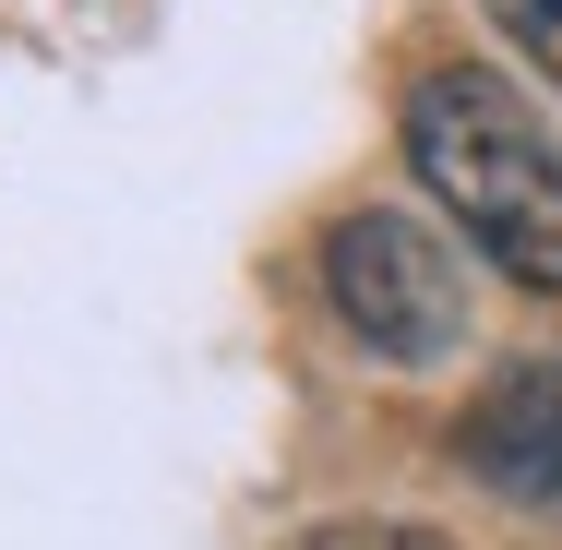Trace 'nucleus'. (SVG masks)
I'll return each instance as SVG.
<instances>
[{"instance_id": "5", "label": "nucleus", "mask_w": 562, "mask_h": 550, "mask_svg": "<svg viewBox=\"0 0 562 550\" xmlns=\"http://www.w3.org/2000/svg\"><path fill=\"white\" fill-rule=\"evenodd\" d=\"M479 12H491V24H503V36H515V48L562 85V0H479Z\"/></svg>"}, {"instance_id": "1", "label": "nucleus", "mask_w": 562, "mask_h": 550, "mask_svg": "<svg viewBox=\"0 0 562 550\" xmlns=\"http://www.w3.org/2000/svg\"><path fill=\"white\" fill-rule=\"evenodd\" d=\"M395 132H407V168L431 180V204L454 216V239L491 276H515L527 300H562V144L539 132V109L479 60H431Z\"/></svg>"}, {"instance_id": "3", "label": "nucleus", "mask_w": 562, "mask_h": 550, "mask_svg": "<svg viewBox=\"0 0 562 550\" xmlns=\"http://www.w3.org/2000/svg\"><path fill=\"white\" fill-rule=\"evenodd\" d=\"M454 467L515 515H562V359H503L454 407Z\"/></svg>"}, {"instance_id": "4", "label": "nucleus", "mask_w": 562, "mask_h": 550, "mask_svg": "<svg viewBox=\"0 0 562 550\" xmlns=\"http://www.w3.org/2000/svg\"><path fill=\"white\" fill-rule=\"evenodd\" d=\"M300 550H454L443 527H407V515H336V527H312Z\"/></svg>"}, {"instance_id": "2", "label": "nucleus", "mask_w": 562, "mask_h": 550, "mask_svg": "<svg viewBox=\"0 0 562 550\" xmlns=\"http://www.w3.org/2000/svg\"><path fill=\"white\" fill-rule=\"evenodd\" d=\"M324 312L395 371H443L467 359V263L407 204H347L324 227Z\"/></svg>"}]
</instances>
